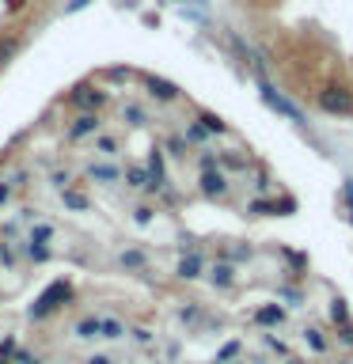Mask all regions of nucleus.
I'll return each instance as SVG.
<instances>
[{
	"instance_id": "nucleus-1",
	"label": "nucleus",
	"mask_w": 353,
	"mask_h": 364,
	"mask_svg": "<svg viewBox=\"0 0 353 364\" xmlns=\"http://www.w3.org/2000/svg\"><path fill=\"white\" fill-rule=\"evenodd\" d=\"M312 213L190 87L88 68L0 144V364H353Z\"/></svg>"
},
{
	"instance_id": "nucleus-2",
	"label": "nucleus",
	"mask_w": 353,
	"mask_h": 364,
	"mask_svg": "<svg viewBox=\"0 0 353 364\" xmlns=\"http://www.w3.org/2000/svg\"><path fill=\"white\" fill-rule=\"evenodd\" d=\"M262 73L307 118L353 125V0H228Z\"/></svg>"
},
{
	"instance_id": "nucleus-3",
	"label": "nucleus",
	"mask_w": 353,
	"mask_h": 364,
	"mask_svg": "<svg viewBox=\"0 0 353 364\" xmlns=\"http://www.w3.org/2000/svg\"><path fill=\"white\" fill-rule=\"evenodd\" d=\"M61 8L65 0H0V68L16 61Z\"/></svg>"
}]
</instances>
